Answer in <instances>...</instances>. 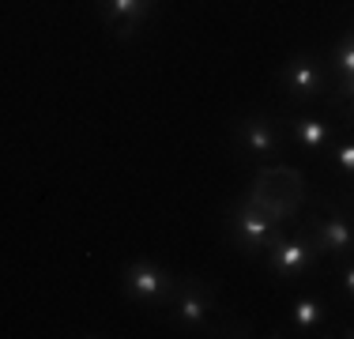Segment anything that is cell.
Instances as JSON below:
<instances>
[{"mask_svg": "<svg viewBox=\"0 0 354 339\" xmlns=\"http://www.w3.org/2000/svg\"><path fill=\"white\" fill-rule=\"evenodd\" d=\"M241 200L252 203L257 211H264V215L286 223V219H294L301 208H306L309 189H306L301 170H294V166H264L257 174V181H252V189Z\"/></svg>", "mask_w": 354, "mask_h": 339, "instance_id": "1", "label": "cell"}, {"mask_svg": "<svg viewBox=\"0 0 354 339\" xmlns=\"http://www.w3.org/2000/svg\"><path fill=\"white\" fill-rule=\"evenodd\" d=\"M286 234V223H279V219L264 215V211H257L252 203L238 200L230 211V237L238 249H245L249 257H257V253H268L275 241Z\"/></svg>", "mask_w": 354, "mask_h": 339, "instance_id": "2", "label": "cell"}, {"mask_svg": "<svg viewBox=\"0 0 354 339\" xmlns=\"http://www.w3.org/2000/svg\"><path fill=\"white\" fill-rule=\"evenodd\" d=\"M268 257V271L272 275H279V279H298V275H309V271H317L320 268V253H317V245L309 241V234H306V226H298L294 234H283L279 241L272 245V249L264 253Z\"/></svg>", "mask_w": 354, "mask_h": 339, "instance_id": "3", "label": "cell"}, {"mask_svg": "<svg viewBox=\"0 0 354 339\" xmlns=\"http://www.w3.org/2000/svg\"><path fill=\"white\" fill-rule=\"evenodd\" d=\"M124 291L143 305H170L177 294V279L155 260H132L124 268Z\"/></svg>", "mask_w": 354, "mask_h": 339, "instance_id": "4", "label": "cell"}, {"mask_svg": "<svg viewBox=\"0 0 354 339\" xmlns=\"http://www.w3.org/2000/svg\"><path fill=\"white\" fill-rule=\"evenodd\" d=\"M328 83H332V68L320 61V57H313V53L290 57L286 68H283V91L294 102H313V98H320L328 91Z\"/></svg>", "mask_w": 354, "mask_h": 339, "instance_id": "5", "label": "cell"}, {"mask_svg": "<svg viewBox=\"0 0 354 339\" xmlns=\"http://www.w3.org/2000/svg\"><path fill=\"white\" fill-rule=\"evenodd\" d=\"M212 313H215V291L212 286H204L200 279H185V283H177V294L170 302V324L200 332V328H207Z\"/></svg>", "mask_w": 354, "mask_h": 339, "instance_id": "6", "label": "cell"}, {"mask_svg": "<svg viewBox=\"0 0 354 339\" xmlns=\"http://www.w3.org/2000/svg\"><path fill=\"white\" fill-rule=\"evenodd\" d=\"M234 140L252 158H275L283 147V121L272 113H249L234 125Z\"/></svg>", "mask_w": 354, "mask_h": 339, "instance_id": "7", "label": "cell"}, {"mask_svg": "<svg viewBox=\"0 0 354 339\" xmlns=\"http://www.w3.org/2000/svg\"><path fill=\"white\" fill-rule=\"evenodd\" d=\"M306 234L317 245L320 257H347L351 253V219L343 211H328V215H309Z\"/></svg>", "mask_w": 354, "mask_h": 339, "instance_id": "8", "label": "cell"}, {"mask_svg": "<svg viewBox=\"0 0 354 339\" xmlns=\"http://www.w3.org/2000/svg\"><path fill=\"white\" fill-rule=\"evenodd\" d=\"M283 132L290 136L301 151H309V155H324L335 140V132L328 121H320V117H301V113L283 117Z\"/></svg>", "mask_w": 354, "mask_h": 339, "instance_id": "9", "label": "cell"}, {"mask_svg": "<svg viewBox=\"0 0 354 339\" xmlns=\"http://www.w3.org/2000/svg\"><path fill=\"white\" fill-rule=\"evenodd\" d=\"M98 4H102L106 23L121 34V38H132V34L147 23V15L155 12V0H98Z\"/></svg>", "mask_w": 354, "mask_h": 339, "instance_id": "10", "label": "cell"}, {"mask_svg": "<svg viewBox=\"0 0 354 339\" xmlns=\"http://www.w3.org/2000/svg\"><path fill=\"white\" fill-rule=\"evenodd\" d=\"M328 68L339 72V95L351 98V91H354V38H351V34H343L339 46L332 49V64H328Z\"/></svg>", "mask_w": 354, "mask_h": 339, "instance_id": "11", "label": "cell"}, {"mask_svg": "<svg viewBox=\"0 0 354 339\" xmlns=\"http://www.w3.org/2000/svg\"><path fill=\"white\" fill-rule=\"evenodd\" d=\"M290 320L298 332H317L320 324H324V305H320V298H298L290 309Z\"/></svg>", "mask_w": 354, "mask_h": 339, "instance_id": "12", "label": "cell"}, {"mask_svg": "<svg viewBox=\"0 0 354 339\" xmlns=\"http://www.w3.org/2000/svg\"><path fill=\"white\" fill-rule=\"evenodd\" d=\"M328 158H335V166L343 170V177L354 174V143H351V140H339V143L332 147V155H328Z\"/></svg>", "mask_w": 354, "mask_h": 339, "instance_id": "13", "label": "cell"}, {"mask_svg": "<svg viewBox=\"0 0 354 339\" xmlns=\"http://www.w3.org/2000/svg\"><path fill=\"white\" fill-rule=\"evenodd\" d=\"M343 294H347V302L354 298V268L343 264Z\"/></svg>", "mask_w": 354, "mask_h": 339, "instance_id": "14", "label": "cell"}]
</instances>
